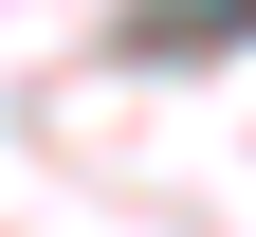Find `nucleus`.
<instances>
[{
	"instance_id": "obj_1",
	"label": "nucleus",
	"mask_w": 256,
	"mask_h": 237,
	"mask_svg": "<svg viewBox=\"0 0 256 237\" xmlns=\"http://www.w3.org/2000/svg\"><path fill=\"white\" fill-rule=\"evenodd\" d=\"M128 37H146V55H202V37H256V0H146Z\"/></svg>"
}]
</instances>
